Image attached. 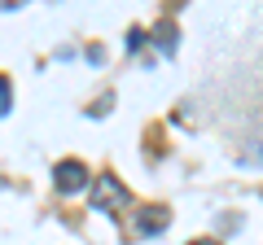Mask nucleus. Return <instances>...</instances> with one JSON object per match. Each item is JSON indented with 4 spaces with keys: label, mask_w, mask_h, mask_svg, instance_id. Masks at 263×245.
Returning <instances> with one entry per match:
<instances>
[{
    "label": "nucleus",
    "mask_w": 263,
    "mask_h": 245,
    "mask_svg": "<svg viewBox=\"0 0 263 245\" xmlns=\"http://www.w3.org/2000/svg\"><path fill=\"white\" fill-rule=\"evenodd\" d=\"M154 44H158L162 53H176V44H180L176 22H158V27H154Z\"/></svg>",
    "instance_id": "4"
},
{
    "label": "nucleus",
    "mask_w": 263,
    "mask_h": 245,
    "mask_svg": "<svg viewBox=\"0 0 263 245\" xmlns=\"http://www.w3.org/2000/svg\"><path fill=\"white\" fill-rule=\"evenodd\" d=\"M18 5H27V0H0V9H18Z\"/></svg>",
    "instance_id": "7"
},
{
    "label": "nucleus",
    "mask_w": 263,
    "mask_h": 245,
    "mask_svg": "<svg viewBox=\"0 0 263 245\" xmlns=\"http://www.w3.org/2000/svg\"><path fill=\"white\" fill-rule=\"evenodd\" d=\"M53 184H57V193H84L88 189V167L79 158L57 162V167H53Z\"/></svg>",
    "instance_id": "2"
},
{
    "label": "nucleus",
    "mask_w": 263,
    "mask_h": 245,
    "mask_svg": "<svg viewBox=\"0 0 263 245\" xmlns=\"http://www.w3.org/2000/svg\"><path fill=\"white\" fill-rule=\"evenodd\" d=\"M132 206V193L123 189L119 175H97L92 184V210H105V215H123Z\"/></svg>",
    "instance_id": "1"
},
{
    "label": "nucleus",
    "mask_w": 263,
    "mask_h": 245,
    "mask_svg": "<svg viewBox=\"0 0 263 245\" xmlns=\"http://www.w3.org/2000/svg\"><path fill=\"white\" fill-rule=\"evenodd\" d=\"M13 110V92H9V79H0V114Z\"/></svg>",
    "instance_id": "5"
},
{
    "label": "nucleus",
    "mask_w": 263,
    "mask_h": 245,
    "mask_svg": "<svg viewBox=\"0 0 263 245\" xmlns=\"http://www.w3.org/2000/svg\"><path fill=\"white\" fill-rule=\"evenodd\" d=\"M193 245H219V241H193Z\"/></svg>",
    "instance_id": "8"
},
{
    "label": "nucleus",
    "mask_w": 263,
    "mask_h": 245,
    "mask_svg": "<svg viewBox=\"0 0 263 245\" xmlns=\"http://www.w3.org/2000/svg\"><path fill=\"white\" fill-rule=\"evenodd\" d=\"M167 223H171V215H167L162 206H149V210H141V215H136V232H141V236H158Z\"/></svg>",
    "instance_id": "3"
},
{
    "label": "nucleus",
    "mask_w": 263,
    "mask_h": 245,
    "mask_svg": "<svg viewBox=\"0 0 263 245\" xmlns=\"http://www.w3.org/2000/svg\"><path fill=\"white\" fill-rule=\"evenodd\" d=\"M145 39H149V35H145V31H127V48H132V53H136V48H141Z\"/></svg>",
    "instance_id": "6"
}]
</instances>
